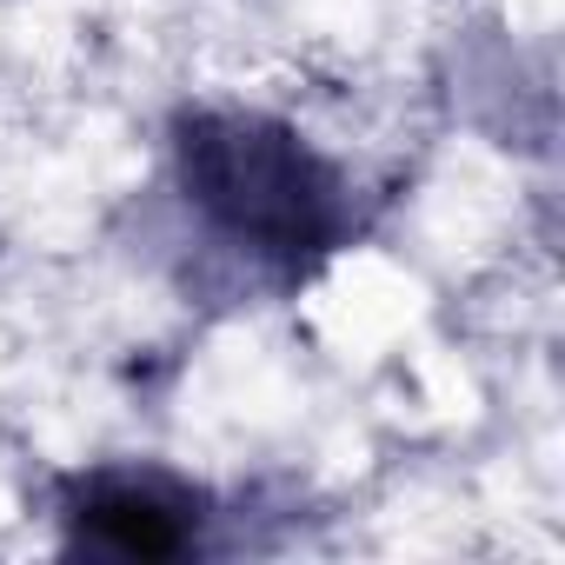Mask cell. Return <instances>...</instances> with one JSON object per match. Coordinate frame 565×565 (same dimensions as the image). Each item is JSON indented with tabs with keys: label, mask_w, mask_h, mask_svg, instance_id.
Segmentation results:
<instances>
[{
	"label": "cell",
	"mask_w": 565,
	"mask_h": 565,
	"mask_svg": "<svg viewBox=\"0 0 565 565\" xmlns=\"http://www.w3.org/2000/svg\"><path fill=\"white\" fill-rule=\"evenodd\" d=\"M167 200L186 239L246 294L294 300L366 233V193L307 127L239 100L167 120Z\"/></svg>",
	"instance_id": "6da1fadb"
},
{
	"label": "cell",
	"mask_w": 565,
	"mask_h": 565,
	"mask_svg": "<svg viewBox=\"0 0 565 565\" xmlns=\"http://www.w3.org/2000/svg\"><path fill=\"white\" fill-rule=\"evenodd\" d=\"M220 519V499L160 459H100L54 479L61 545L94 558H200L213 552Z\"/></svg>",
	"instance_id": "7a4b0ae2"
}]
</instances>
